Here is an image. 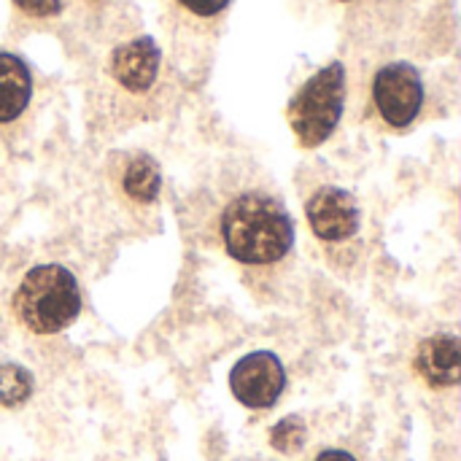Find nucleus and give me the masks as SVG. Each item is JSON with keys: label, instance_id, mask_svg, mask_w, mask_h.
Returning <instances> with one entry per match:
<instances>
[{"label": "nucleus", "instance_id": "7ed1b4c3", "mask_svg": "<svg viewBox=\"0 0 461 461\" xmlns=\"http://www.w3.org/2000/svg\"><path fill=\"white\" fill-rule=\"evenodd\" d=\"M343 108H346V68L340 62H330L300 86L286 113L297 140L305 149H316L338 130Z\"/></svg>", "mask_w": 461, "mask_h": 461}, {"label": "nucleus", "instance_id": "f03ea898", "mask_svg": "<svg viewBox=\"0 0 461 461\" xmlns=\"http://www.w3.org/2000/svg\"><path fill=\"white\" fill-rule=\"evenodd\" d=\"M14 311L35 335L68 330L81 313V292L73 273L59 265L32 267L14 294Z\"/></svg>", "mask_w": 461, "mask_h": 461}, {"label": "nucleus", "instance_id": "ddd939ff", "mask_svg": "<svg viewBox=\"0 0 461 461\" xmlns=\"http://www.w3.org/2000/svg\"><path fill=\"white\" fill-rule=\"evenodd\" d=\"M19 11L35 19H49L62 11V0H14Z\"/></svg>", "mask_w": 461, "mask_h": 461}, {"label": "nucleus", "instance_id": "f8f14e48", "mask_svg": "<svg viewBox=\"0 0 461 461\" xmlns=\"http://www.w3.org/2000/svg\"><path fill=\"white\" fill-rule=\"evenodd\" d=\"M305 435H308V429H305L303 419L289 416V419H284L281 424H276V429H273V435H270V443H273L281 454H294V451H300V448L305 446Z\"/></svg>", "mask_w": 461, "mask_h": 461}, {"label": "nucleus", "instance_id": "9b49d317", "mask_svg": "<svg viewBox=\"0 0 461 461\" xmlns=\"http://www.w3.org/2000/svg\"><path fill=\"white\" fill-rule=\"evenodd\" d=\"M32 394V375L19 365H0V408H19Z\"/></svg>", "mask_w": 461, "mask_h": 461}, {"label": "nucleus", "instance_id": "20e7f679", "mask_svg": "<svg viewBox=\"0 0 461 461\" xmlns=\"http://www.w3.org/2000/svg\"><path fill=\"white\" fill-rule=\"evenodd\" d=\"M370 100L378 119L392 130L411 127L424 108V78L411 62H389L375 70Z\"/></svg>", "mask_w": 461, "mask_h": 461}, {"label": "nucleus", "instance_id": "423d86ee", "mask_svg": "<svg viewBox=\"0 0 461 461\" xmlns=\"http://www.w3.org/2000/svg\"><path fill=\"white\" fill-rule=\"evenodd\" d=\"M308 224L324 243H343L359 230V205L351 192L340 186H321L305 203Z\"/></svg>", "mask_w": 461, "mask_h": 461}, {"label": "nucleus", "instance_id": "2eb2a0df", "mask_svg": "<svg viewBox=\"0 0 461 461\" xmlns=\"http://www.w3.org/2000/svg\"><path fill=\"white\" fill-rule=\"evenodd\" d=\"M313 461H357V459H354L348 451H338V448H335V451H321V454H319Z\"/></svg>", "mask_w": 461, "mask_h": 461}, {"label": "nucleus", "instance_id": "f257e3e1", "mask_svg": "<svg viewBox=\"0 0 461 461\" xmlns=\"http://www.w3.org/2000/svg\"><path fill=\"white\" fill-rule=\"evenodd\" d=\"M219 235L227 254L240 265H276L294 243V224L289 213L270 194H238L219 219Z\"/></svg>", "mask_w": 461, "mask_h": 461}, {"label": "nucleus", "instance_id": "0eeeda50", "mask_svg": "<svg viewBox=\"0 0 461 461\" xmlns=\"http://www.w3.org/2000/svg\"><path fill=\"white\" fill-rule=\"evenodd\" d=\"M159 46L151 38H132L113 49L111 54V76L119 86L132 95H143L154 86L159 76Z\"/></svg>", "mask_w": 461, "mask_h": 461}, {"label": "nucleus", "instance_id": "4468645a", "mask_svg": "<svg viewBox=\"0 0 461 461\" xmlns=\"http://www.w3.org/2000/svg\"><path fill=\"white\" fill-rule=\"evenodd\" d=\"M178 3L194 16H216L230 5V0H178Z\"/></svg>", "mask_w": 461, "mask_h": 461}, {"label": "nucleus", "instance_id": "6e6552de", "mask_svg": "<svg viewBox=\"0 0 461 461\" xmlns=\"http://www.w3.org/2000/svg\"><path fill=\"white\" fill-rule=\"evenodd\" d=\"M413 367L432 389L456 386L461 378L459 340L454 335H432L421 340L413 357Z\"/></svg>", "mask_w": 461, "mask_h": 461}, {"label": "nucleus", "instance_id": "9d476101", "mask_svg": "<svg viewBox=\"0 0 461 461\" xmlns=\"http://www.w3.org/2000/svg\"><path fill=\"white\" fill-rule=\"evenodd\" d=\"M162 186V173L159 165L149 157V154H138L130 159V165L124 167V178H122V189L130 200L135 203H154Z\"/></svg>", "mask_w": 461, "mask_h": 461}, {"label": "nucleus", "instance_id": "39448f33", "mask_svg": "<svg viewBox=\"0 0 461 461\" xmlns=\"http://www.w3.org/2000/svg\"><path fill=\"white\" fill-rule=\"evenodd\" d=\"M230 389L235 400L246 408H273L286 389V373L281 359L270 351H254L243 357L230 373Z\"/></svg>", "mask_w": 461, "mask_h": 461}, {"label": "nucleus", "instance_id": "1a4fd4ad", "mask_svg": "<svg viewBox=\"0 0 461 461\" xmlns=\"http://www.w3.org/2000/svg\"><path fill=\"white\" fill-rule=\"evenodd\" d=\"M32 100V73L11 51H0V124L16 122Z\"/></svg>", "mask_w": 461, "mask_h": 461}]
</instances>
